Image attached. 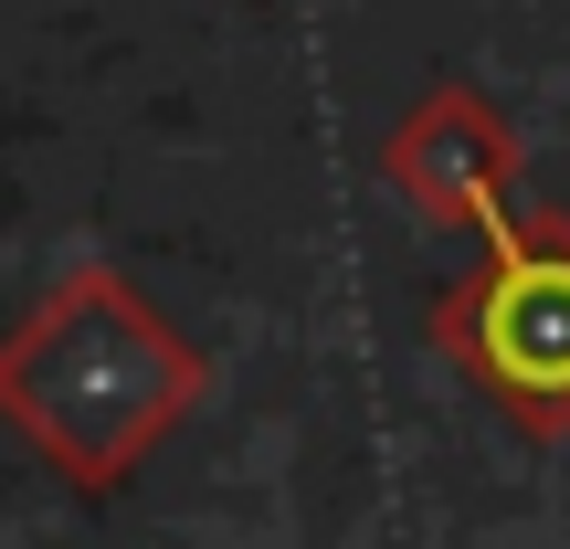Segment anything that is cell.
I'll return each instance as SVG.
<instances>
[{
	"label": "cell",
	"mask_w": 570,
	"mask_h": 549,
	"mask_svg": "<svg viewBox=\"0 0 570 549\" xmlns=\"http://www.w3.org/2000/svg\"><path fill=\"white\" fill-rule=\"evenodd\" d=\"M475 349L529 391H570V265H508L475 306Z\"/></svg>",
	"instance_id": "1"
}]
</instances>
